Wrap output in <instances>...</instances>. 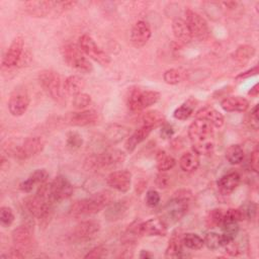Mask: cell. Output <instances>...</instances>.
<instances>
[{
	"instance_id": "cell-1",
	"label": "cell",
	"mask_w": 259,
	"mask_h": 259,
	"mask_svg": "<svg viewBox=\"0 0 259 259\" xmlns=\"http://www.w3.org/2000/svg\"><path fill=\"white\" fill-rule=\"evenodd\" d=\"M188 137L192 144V151L198 156H207L213 152V126L206 120L195 118L188 127Z\"/></svg>"
},
{
	"instance_id": "cell-2",
	"label": "cell",
	"mask_w": 259,
	"mask_h": 259,
	"mask_svg": "<svg viewBox=\"0 0 259 259\" xmlns=\"http://www.w3.org/2000/svg\"><path fill=\"white\" fill-rule=\"evenodd\" d=\"M113 200L112 192L109 190H102L94 193L88 198L76 200L70 207V212L73 215H88L94 214L105 208Z\"/></svg>"
},
{
	"instance_id": "cell-3",
	"label": "cell",
	"mask_w": 259,
	"mask_h": 259,
	"mask_svg": "<svg viewBox=\"0 0 259 259\" xmlns=\"http://www.w3.org/2000/svg\"><path fill=\"white\" fill-rule=\"evenodd\" d=\"M77 3L75 1H26L24 2L25 11L34 17H47L49 15H58L71 8Z\"/></svg>"
},
{
	"instance_id": "cell-4",
	"label": "cell",
	"mask_w": 259,
	"mask_h": 259,
	"mask_svg": "<svg viewBox=\"0 0 259 259\" xmlns=\"http://www.w3.org/2000/svg\"><path fill=\"white\" fill-rule=\"evenodd\" d=\"M191 193L186 190H180L174 193V196L167 202L164 207L162 220L168 224H174L180 221L187 212Z\"/></svg>"
},
{
	"instance_id": "cell-5",
	"label": "cell",
	"mask_w": 259,
	"mask_h": 259,
	"mask_svg": "<svg viewBox=\"0 0 259 259\" xmlns=\"http://www.w3.org/2000/svg\"><path fill=\"white\" fill-rule=\"evenodd\" d=\"M125 160V154L118 149L107 150L103 153L92 155L85 160V168L90 171L118 166Z\"/></svg>"
},
{
	"instance_id": "cell-6",
	"label": "cell",
	"mask_w": 259,
	"mask_h": 259,
	"mask_svg": "<svg viewBox=\"0 0 259 259\" xmlns=\"http://www.w3.org/2000/svg\"><path fill=\"white\" fill-rule=\"evenodd\" d=\"M62 56L65 62L73 69L82 72L90 73L93 70L92 64L84 56L79 45L67 44L62 48Z\"/></svg>"
},
{
	"instance_id": "cell-7",
	"label": "cell",
	"mask_w": 259,
	"mask_h": 259,
	"mask_svg": "<svg viewBox=\"0 0 259 259\" xmlns=\"http://www.w3.org/2000/svg\"><path fill=\"white\" fill-rule=\"evenodd\" d=\"M160 94L154 90H142L140 88H132L127 96V107L133 112H139L158 102Z\"/></svg>"
},
{
	"instance_id": "cell-8",
	"label": "cell",
	"mask_w": 259,
	"mask_h": 259,
	"mask_svg": "<svg viewBox=\"0 0 259 259\" xmlns=\"http://www.w3.org/2000/svg\"><path fill=\"white\" fill-rule=\"evenodd\" d=\"M38 82L46 93L56 102L64 99V89L60 75L53 70H42L38 74Z\"/></svg>"
},
{
	"instance_id": "cell-9",
	"label": "cell",
	"mask_w": 259,
	"mask_h": 259,
	"mask_svg": "<svg viewBox=\"0 0 259 259\" xmlns=\"http://www.w3.org/2000/svg\"><path fill=\"white\" fill-rule=\"evenodd\" d=\"M78 45L84 55L96 63L102 66H107L110 63V57L95 42V40L89 34H82L79 37Z\"/></svg>"
},
{
	"instance_id": "cell-10",
	"label": "cell",
	"mask_w": 259,
	"mask_h": 259,
	"mask_svg": "<svg viewBox=\"0 0 259 259\" xmlns=\"http://www.w3.org/2000/svg\"><path fill=\"white\" fill-rule=\"evenodd\" d=\"M45 148V141L40 137L27 138L20 146H13L9 152L19 160L28 159L40 153Z\"/></svg>"
},
{
	"instance_id": "cell-11",
	"label": "cell",
	"mask_w": 259,
	"mask_h": 259,
	"mask_svg": "<svg viewBox=\"0 0 259 259\" xmlns=\"http://www.w3.org/2000/svg\"><path fill=\"white\" fill-rule=\"evenodd\" d=\"M185 16L192 37L197 39H205L209 34V28L205 19L190 8L185 10Z\"/></svg>"
},
{
	"instance_id": "cell-12",
	"label": "cell",
	"mask_w": 259,
	"mask_h": 259,
	"mask_svg": "<svg viewBox=\"0 0 259 259\" xmlns=\"http://www.w3.org/2000/svg\"><path fill=\"white\" fill-rule=\"evenodd\" d=\"M29 102V95L24 88L14 89L8 100L9 112L13 116H21L27 110Z\"/></svg>"
},
{
	"instance_id": "cell-13",
	"label": "cell",
	"mask_w": 259,
	"mask_h": 259,
	"mask_svg": "<svg viewBox=\"0 0 259 259\" xmlns=\"http://www.w3.org/2000/svg\"><path fill=\"white\" fill-rule=\"evenodd\" d=\"M23 49H24V39L21 35L16 36L8 47L2 61V66L3 68L11 69L16 67L21 59H22V54H23Z\"/></svg>"
},
{
	"instance_id": "cell-14",
	"label": "cell",
	"mask_w": 259,
	"mask_h": 259,
	"mask_svg": "<svg viewBox=\"0 0 259 259\" xmlns=\"http://www.w3.org/2000/svg\"><path fill=\"white\" fill-rule=\"evenodd\" d=\"M100 230L99 222L95 220H87L76 225L72 232V238L75 241H87L92 239Z\"/></svg>"
},
{
	"instance_id": "cell-15",
	"label": "cell",
	"mask_w": 259,
	"mask_h": 259,
	"mask_svg": "<svg viewBox=\"0 0 259 259\" xmlns=\"http://www.w3.org/2000/svg\"><path fill=\"white\" fill-rule=\"evenodd\" d=\"M51 192L55 202L69 198L73 193V185L65 176H57L51 182Z\"/></svg>"
},
{
	"instance_id": "cell-16",
	"label": "cell",
	"mask_w": 259,
	"mask_h": 259,
	"mask_svg": "<svg viewBox=\"0 0 259 259\" xmlns=\"http://www.w3.org/2000/svg\"><path fill=\"white\" fill-rule=\"evenodd\" d=\"M99 118L98 112L94 109H83L76 112H71L66 116V122L75 126H86L97 122Z\"/></svg>"
},
{
	"instance_id": "cell-17",
	"label": "cell",
	"mask_w": 259,
	"mask_h": 259,
	"mask_svg": "<svg viewBox=\"0 0 259 259\" xmlns=\"http://www.w3.org/2000/svg\"><path fill=\"white\" fill-rule=\"evenodd\" d=\"M106 183L116 191L127 192L132 185V173L127 170L113 171L107 176Z\"/></svg>"
},
{
	"instance_id": "cell-18",
	"label": "cell",
	"mask_w": 259,
	"mask_h": 259,
	"mask_svg": "<svg viewBox=\"0 0 259 259\" xmlns=\"http://www.w3.org/2000/svg\"><path fill=\"white\" fill-rule=\"evenodd\" d=\"M152 34L151 27L148 22L140 20L132 28L131 32V42L136 48L144 47L150 39Z\"/></svg>"
},
{
	"instance_id": "cell-19",
	"label": "cell",
	"mask_w": 259,
	"mask_h": 259,
	"mask_svg": "<svg viewBox=\"0 0 259 259\" xmlns=\"http://www.w3.org/2000/svg\"><path fill=\"white\" fill-rule=\"evenodd\" d=\"M12 241L16 248L23 250L28 249L32 246L33 235L30 226L22 225L15 228L12 232Z\"/></svg>"
},
{
	"instance_id": "cell-20",
	"label": "cell",
	"mask_w": 259,
	"mask_h": 259,
	"mask_svg": "<svg viewBox=\"0 0 259 259\" xmlns=\"http://www.w3.org/2000/svg\"><path fill=\"white\" fill-rule=\"evenodd\" d=\"M140 230L142 236L163 237L167 234V225L162 219L153 218L146 222H141Z\"/></svg>"
},
{
	"instance_id": "cell-21",
	"label": "cell",
	"mask_w": 259,
	"mask_h": 259,
	"mask_svg": "<svg viewBox=\"0 0 259 259\" xmlns=\"http://www.w3.org/2000/svg\"><path fill=\"white\" fill-rule=\"evenodd\" d=\"M128 208V202L126 199H119L110 202L104 212V217L109 222H115L123 218Z\"/></svg>"
},
{
	"instance_id": "cell-22",
	"label": "cell",
	"mask_w": 259,
	"mask_h": 259,
	"mask_svg": "<svg viewBox=\"0 0 259 259\" xmlns=\"http://www.w3.org/2000/svg\"><path fill=\"white\" fill-rule=\"evenodd\" d=\"M195 117L206 120L213 127H217V128L222 127L225 123L224 115L217 109L209 107V106H205V107H202L201 109H199L195 113Z\"/></svg>"
},
{
	"instance_id": "cell-23",
	"label": "cell",
	"mask_w": 259,
	"mask_h": 259,
	"mask_svg": "<svg viewBox=\"0 0 259 259\" xmlns=\"http://www.w3.org/2000/svg\"><path fill=\"white\" fill-rule=\"evenodd\" d=\"M172 30L176 40L181 44H188L193 38L186 20L182 18H175L172 21Z\"/></svg>"
},
{
	"instance_id": "cell-24",
	"label": "cell",
	"mask_w": 259,
	"mask_h": 259,
	"mask_svg": "<svg viewBox=\"0 0 259 259\" xmlns=\"http://www.w3.org/2000/svg\"><path fill=\"white\" fill-rule=\"evenodd\" d=\"M221 106L227 112H244L249 108V101L241 96H229L222 100Z\"/></svg>"
},
{
	"instance_id": "cell-25",
	"label": "cell",
	"mask_w": 259,
	"mask_h": 259,
	"mask_svg": "<svg viewBox=\"0 0 259 259\" xmlns=\"http://www.w3.org/2000/svg\"><path fill=\"white\" fill-rule=\"evenodd\" d=\"M241 177L238 172H229L222 176L218 181V187L224 194L232 193L240 184Z\"/></svg>"
},
{
	"instance_id": "cell-26",
	"label": "cell",
	"mask_w": 259,
	"mask_h": 259,
	"mask_svg": "<svg viewBox=\"0 0 259 259\" xmlns=\"http://www.w3.org/2000/svg\"><path fill=\"white\" fill-rule=\"evenodd\" d=\"M152 131H153V128L148 127V126H140L138 130H136L126 139V142L124 144L126 151L132 153L137 148L138 145H140L142 142H144L149 137V135L151 134Z\"/></svg>"
},
{
	"instance_id": "cell-27",
	"label": "cell",
	"mask_w": 259,
	"mask_h": 259,
	"mask_svg": "<svg viewBox=\"0 0 259 259\" xmlns=\"http://www.w3.org/2000/svg\"><path fill=\"white\" fill-rule=\"evenodd\" d=\"M139 122L140 126H148L154 130L155 127L165 123V117L158 110H150L141 114L139 117Z\"/></svg>"
},
{
	"instance_id": "cell-28",
	"label": "cell",
	"mask_w": 259,
	"mask_h": 259,
	"mask_svg": "<svg viewBox=\"0 0 259 259\" xmlns=\"http://www.w3.org/2000/svg\"><path fill=\"white\" fill-rule=\"evenodd\" d=\"M84 86H85L84 79L78 75H72L67 77L63 83L64 93L73 97L82 93Z\"/></svg>"
},
{
	"instance_id": "cell-29",
	"label": "cell",
	"mask_w": 259,
	"mask_h": 259,
	"mask_svg": "<svg viewBox=\"0 0 259 259\" xmlns=\"http://www.w3.org/2000/svg\"><path fill=\"white\" fill-rule=\"evenodd\" d=\"M179 166L184 172H193L199 166V156L193 151L186 152L180 157Z\"/></svg>"
},
{
	"instance_id": "cell-30",
	"label": "cell",
	"mask_w": 259,
	"mask_h": 259,
	"mask_svg": "<svg viewBox=\"0 0 259 259\" xmlns=\"http://www.w3.org/2000/svg\"><path fill=\"white\" fill-rule=\"evenodd\" d=\"M140 225H141L140 221H135L127 227V229L121 235V242L127 247H133V245L142 236Z\"/></svg>"
},
{
	"instance_id": "cell-31",
	"label": "cell",
	"mask_w": 259,
	"mask_h": 259,
	"mask_svg": "<svg viewBox=\"0 0 259 259\" xmlns=\"http://www.w3.org/2000/svg\"><path fill=\"white\" fill-rule=\"evenodd\" d=\"M182 252H183L182 237L173 233V235L169 240L168 246L166 248L165 256L167 258H178V257H181Z\"/></svg>"
},
{
	"instance_id": "cell-32",
	"label": "cell",
	"mask_w": 259,
	"mask_h": 259,
	"mask_svg": "<svg viewBox=\"0 0 259 259\" xmlns=\"http://www.w3.org/2000/svg\"><path fill=\"white\" fill-rule=\"evenodd\" d=\"M196 103H197V101L193 97L188 98L185 102H183L179 107H177L174 110V112H173L174 118H176L178 120H186L193 113Z\"/></svg>"
},
{
	"instance_id": "cell-33",
	"label": "cell",
	"mask_w": 259,
	"mask_h": 259,
	"mask_svg": "<svg viewBox=\"0 0 259 259\" xmlns=\"http://www.w3.org/2000/svg\"><path fill=\"white\" fill-rule=\"evenodd\" d=\"M176 164V160L168 155L165 151H158L156 155V166L160 172H166L172 169Z\"/></svg>"
},
{
	"instance_id": "cell-34",
	"label": "cell",
	"mask_w": 259,
	"mask_h": 259,
	"mask_svg": "<svg viewBox=\"0 0 259 259\" xmlns=\"http://www.w3.org/2000/svg\"><path fill=\"white\" fill-rule=\"evenodd\" d=\"M130 134V130L123 125L112 124L106 131V140L110 143H117L121 141L123 138L127 137Z\"/></svg>"
},
{
	"instance_id": "cell-35",
	"label": "cell",
	"mask_w": 259,
	"mask_h": 259,
	"mask_svg": "<svg viewBox=\"0 0 259 259\" xmlns=\"http://www.w3.org/2000/svg\"><path fill=\"white\" fill-rule=\"evenodd\" d=\"M244 150L240 145H231L226 150V159L232 165H238L244 160Z\"/></svg>"
},
{
	"instance_id": "cell-36",
	"label": "cell",
	"mask_w": 259,
	"mask_h": 259,
	"mask_svg": "<svg viewBox=\"0 0 259 259\" xmlns=\"http://www.w3.org/2000/svg\"><path fill=\"white\" fill-rule=\"evenodd\" d=\"M255 55L254 47L250 45H242L237 48V50L233 54V58L236 62L240 64L247 63L252 57Z\"/></svg>"
},
{
	"instance_id": "cell-37",
	"label": "cell",
	"mask_w": 259,
	"mask_h": 259,
	"mask_svg": "<svg viewBox=\"0 0 259 259\" xmlns=\"http://www.w3.org/2000/svg\"><path fill=\"white\" fill-rule=\"evenodd\" d=\"M183 246L190 250H199L203 247V239L193 233H187L182 237Z\"/></svg>"
},
{
	"instance_id": "cell-38",
	"label": "cell",
	"mask_w": 259,
	"mask_h": 259,
	"mask_svg": "<svg viewBox=\"0 0 259 259\" xmlns=\"http://www.w3.org/2000/svg\"><path fill=\"white\" fill-rule=\"evenodd\" d=\"M224 218V211L221 208L211 209L205 219V225L208 229L218 228L221 226Z\"/></svg>"
},
{
	"instance_id": "cell-39",
	"label": "cell",
	"mask_w": 259,
	"mask_h": 259,
	"mask_svg": "<svg viewBox=\"0 0 259 259\" xmlns=\"http://www.w3.org/2000/svg\"><path fill=\"white\" fill-rule=\"evenodd\" d=\"M204 245L210 250H217L222 247V236L218 233H207L203 239Z\"/></svg>"
},
{
	"instance_id": "cell-40",
	"label": "cell",
	"mask_w": 259,
	"mask_h": 259,
	"mask_svg": "<svg viewBox=\"0 0 259 259\" xmlns=\"http://www.w3.org/2000/svg\"><path fill=\"white\" fill-rule=\"evenodd\" d=\"M182 78H183V74L178 69H169V70L165 71L163 74L164 81L170 85L178 84L179 82H181Z\"/></svg>"
},
{
	"instance_id": "cell-41",
	"label": "cell",
	"mask_w": 259,
	"mask_h": 259,
	"mask_svg": "<svg viewBox=\"0 0 259 259\" xmlns=\"http://www.w3.org/2000/svg\"><path fill=\"white\" fill-rule=\"evenodd\" d=\"M82 144H83V138L79 133L75 131H71L67 134L66 145L68 148L72 150H77L82 146Z\"/></svg>"
},
{
	"instance_id": "cell-42",
	"label": "cell",
	"mask_w": 259,
	"mask_h": 259,
	"mask_svg": "<svg viewBox=\"0 0 259 259\" xmlns=\"http://www.w3.org/2000/svg\"><path fill=\"white\" fill-rule=\"evenodd\" d=\"M90 103H91V97H90V95H88L86 93H80V94L74 96L73 101H72L73 106L76 109H80V110H83L84 108L89 106Z\"/></svg>"
},
{
	"instance_id": "cell-43",
	"label": "cell",
	"mask_w": 259,
	"mask_h": 259,
	"mask_svg": "<svg viewBox=\"0 0 259 259\" xmlns=\"http://www.w3.org/2000/svg\"><path fill=\"white\" fill-rule=\"evenodd\" d=\"M13 210L9 206H2L0 209V222L1 225L5 228L10 227L14 222Z\"/></svg>"
},
{
	"instance_id": "cell-44",
	"label": "cell",
	"mask_w": 259,
	"mask_h": 259,
	"mask_svg": "<svg viewBox=\"0 0 259 259\" xmlns=\"http://www.w3.org/2000/svg\"><path fill=\"white\" fill-rule=\"evenodd\" d=\"M29 178L31 181L34 183V185H41L48 181L49 178V173L46 169H36L33 171L30 175Z\"/></svg>"
},
{
	"instance_id": "cell-45",
	"label": "cell",
	"mask_w": 259,
	"mask_h": 259,
	"mask_svg": "<svg viewBox=\"0 0 259 259\" xmlns=\"http://www.w3.org/2000/svg\"><path fill=\"white\" fill-rule=\"evenodd\" d=\"M243 220H244V218H243V214H242V211H241L240 208H229L226 212H224L223 222H236V223H239V222H241Z\"/></svg>"
},
{
	"instance_id": "cell-46",
	"label": "cell",
	"mask_w": 259,
	"mask_h": 259,
	"mask_svg": "<svg viewBox=\"0 0 259 259\" xmlns=\"http://www.w3.org/2000/svg\"><path fill=\"white\" fill-rule=\"evenodd\" d=\"M244 220H252L257 212V204L254 201H247L241 208Z\"/></svg>"
},
{
	"instance_id": "cell-47",
	"label": "cell",
	"mask_w": 259,
	"mask_h": 259,
	"mask_svg": "<svg viewBox=\"0 0 259 259\" xmlns=\"http://www.w3.org/2000/svg\"><path fill=\"white\" fill-rule=\"evenodd\" d=\"M107 255V248L103 245H99L91 249L84 258H103Z\"/></svg>"
},
{
	"instance_id": "cell-48",
	"label": "cell",
	"mask_w": 259,
	"mask_h": 259,
	"mask_svg": "<svg viewBox=\"0 0 259 259\" xmlns=\"http://www.w3.org/2000/svg\"><path fill=\"white\" fill-rule=\"evenodd\" d=\"M146 203L150 207H155L160 202V194L156 190H149L146 193Z\"/></svg>"
},
{
	"instance_id": "cell-49",
	"label": "cell",
	"mask_w": 259,
	"mask_h": 259,
	"mask_svg": "<svg viewBox=\"0 0 259 259\" xmlns=\"http://www.w3.org/2000/svg\"><path fill=\"white\" fill-rule=\"evenodd\" d=\"M250 165H251L252 170L257 173L258 169H259V151H258L257 147L251 152V155H250Z\"/></svg>"
},
{
	"instance_id": "cell-50",
	"label": "cell",
	"mask_w": 259,
	"mask_h": 259,
	"mask_svg": "<svg viewBox=\"0 0 259 259\" xmlns=\"http://www.w3.org/2000/svg\"><path fill=\"white\" fill-rule=\"evenodd\" d=\"M249 122L251 127H253L254 130H258V124H259V119H258V104H256L250 114H249Z\"/></svg>"
},
{
	"instance_id": "cell-51",
	"label": "cell",
	"mask_w": 259,
	"mask_h": 259,
	"mask_svg": "<svg viewBox=\"0 0 259 259\" xmlns=\"http://www.w3.org/2000/svg\"><path fill=\"white\" fill-rule=\"evenodd\" d=\"M34 183L31 181V179L28 177L26 180L22 181L20 184H19V188L21 191L23 192H26V193H29L32 191V189L34 188Z\"/></svg>"
},
{
	"instance_id": "cell-52",
	"label": "cell",
	"mask_w": 259,
	"mask_h": 259,
	"mask_svg": "<svg viewBox=\"0 0 259 259\" xmlns=\"http://www.w3.org/2000/svg\"><path fill=\"white\" fill-rule=\"evenodd\" d=\"M22 250H20V249H18V248H13V249H11L10 251H9V253L8 254H6V255H2L1 256V258H4V257H6V258H10V259H18V258H24V254L21 252Z\"/></svg>"
},
{
	"instance_id": "cell-53",
	"label": "cell",
	"mask_w": 259,
	"mask_h": 259,
	"mask_svg": "<svg viewBox=\"0 0 259 259\" xmlns=\"http://www.w3.org/2000/svg\"><path fill=\"white\" fill-rule=\"evenodd\" d=\"M174 134V130L170 124L164 123L162 125V130H161V137L163 139H170Z\"/></svg>"
},
{
	"instance_id": "cell-54",
	"label": "cell",
	"mask_w": 259,
	"mask_h": 259,
	"mask_svg": "<svg viewBox=\"0 0 259 259\" xmlns=\"http://www.w3.org/2000/svg\"><path fill=\"white\" fill-rule=\"evenodd\" d=\"M156 184L159 188H165L168 185V176L166 174H163L162 172L158 174L156 179Z\"/></svg>"
},
{
	"instance_id": "cell-55",
	"label": "cell",
	"mask_w": 259,
	"mask_h": 259,
	"mask_svg": "<svg viewBox=\"0 0 259 259\" xmlns=\"http://www.w3.org/2000/svg\"><path fill=\"white\" fill-rule=\"evenodd\" d=\"M259 72L258 70V66H255L254 68L246 71V72H243L241 74H239L236 79H244V78H248V77H251V76H254V75H257Z\"/></svg>"
},
{
	"instance_id": "cell-56",
	"label": "cell",
	"mask_w": 259,
	"mask_h": 259,
	"mask_svg": "<svg viewBox=\"0 0 259 259\" xmlns=\"http://www.w3.org/2000/svg\"><path fill=\"white\" fill-rule=\"evenodd\" d=\"M258 94H259V85H258V83H256V84L249 90L248 95H250V96H252V97H257Z\"/></svg>"
},
{
	"instance_id": "cell-57",
	"label": "cell",
	"mask_w": 259,
	"mask_h": 259,
	"mask_svg": "<svg viewBox=\"0 0 259 259\" xmlns=\"http://www.w3.org/2000/svg\"><path fill=\"white\" fill-rule=\"evenodd\" d=\"M140 258L142 259H147V258H153V255L149 252V251H146V250H142L141 253H140Z\"/></svg>"
},
{
	"instance_id": "cell-58",
	"label": "cell",
	"mask_w": 259,
	"mask_h": 259,
	"mask_svg": "<svg viewBox=\"0 0 259 259\" xmlns=\"http://www.w3.org/2000/svg\"><path fill=\"white\" fill-rule=\"evenodd\" d=\"M223 4H225L228 8H230V9H233V8H235L236 7V5H237V2H233V1H229V2H223Z\"/></svg>"
}]
</instances>
